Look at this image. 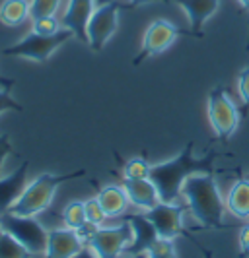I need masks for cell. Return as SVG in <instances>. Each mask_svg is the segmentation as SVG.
I'll use <instances>...</instances> for the list:
<instances>
[{
	"label": "cell",
	"mask_w": 249,
	"mask_h": 258,
	"mask_svg": "<svg viewBox=\"0 0 249 258\" xmlns=\"http://www.w3.org/2000/svg\"><path fill=\"white\" fill-rule=\"evenodd\" d=\"M86 246L76 229H53L47 239V250L43 258H72Z\"/></svg>",
	"instance_id": "obj_13"
},
{
	"label": "cell",
	"mask_w": 249,
	"mask_h": 258,
	"mask_svg": "<svg viewBox=\"0 0 249 258\" xmlns=\"http://www.w3.org/2000/svg\"><path fill=\"white\" fill-rule=\"evenodd\" d=\"M63 29L61 22L55 18V16H49V18H39V20H33V31L39 33V35H55Z\"/></svg>",
	"instance_id": "obj_24"
},
{
	"label": "cell",
	"mask_w": 249,
	"mask_h": 258,
	"mask_svg": "<svg viewBox=\"0 0 249 258\" xmlns=\"http://www.w3.org/2000/svg\"><path fill=\"white\" fill-rule=\"evenodd\" d=\"M132 243V227L129 221L123 220L115 227H97L86 239V246H90L99 258H119L127 252Z\"/></svg>",
	"instance_id": "obj_6"
},
{
	"label": "cell",
	"mask_w": 249,
	"mask_h": 258,
	"mask_svg": "<svg viewBox=\"0 0 249 258\" xmlns=\"http://www.w3.org/2000/svg\"><path fill=\"white\" fill-rule=\"evenodd\" d=\"M193 150L195 142H189L175 157L152 165L150 181L156 184L160 202H177L181 196V188L189 177L201 173H214V159L218 157V154L195 157Z\"/></svg>",
	"instance_id": "obj_1"
},
{
	"label": "cell",
	"mask_w": 249,
	"mask_h": 258,
	"mask_svg": "<svg viewBox=\"0 0 249 258\" xmlns=\"http://www.w3.org/2000/svg\"><path fill=\"white\" fill-rule=\"evenodd\" d=\"M107 2H113V0H95V4H97V6H102V4H107Z\"/></svg>",
	"instance_id": "obj_36"
},
{
	"label": "cell",
	"mask_w": 249,
	"mask_h": 258,
	"mask_svg": "<svg viewBox=\"0 0 249 258\" xmlns=\"http://www.w3.org/2000/svg\"><path fill=\"white\" fill-rule=\"evenodd\" d=\"M183 33L189 35V31H181L179 27L173 26L168 20H156V22H152L148 26V29H146L144 39H142V47H140L138 54L134 56L132 64L138 66L140 62H144L146 58H150L154 54H160V52H164L166 49H170L171 43H175V39L179 37V35H183Z\"/></svg>",
	"instance_id": "obj_9"
},
{
	"label": "cell",
	"mask_w": 249,
	"mask_h": 258,
	"mask_svg": "<svg viewBox=\"0 0 249 258\" xmlns=\"http://www.w3.org/2000/svg\"><path fill=\"white\" fill-rule=\"evenodd\" d=\"M247 179H249V175H247Z\"/></svg>",
	"instance_id": "obj_38"
},
{
	"label": "cell",
	"mask_w": 249,
	"mask_h": 258,
	"mask_svg": "<svg viewBox=\"0 0 249 258\" xmlns=\"http://www.w3.org/2000/svg\"><path fill=\"white\" fill-rule=\"evenodd\" d=\"M0 258H31V254L12 235L2 231L0 233Z\"/></svg>",
	"instance_id": "obj_21"
},
{
	"label": "cell",
	"mask_w": 249,
	"mask_h": 258,
	"mask_svg": "<svg viewBox=\"0 0 249 258\" xmlns=\"http://www.w3.org/2000/svg\"><path fill=\"white\" fill-rule=\"evenodd\" d=\"M148 258H177L170 239H158L156 245L148 250Z\"/></svg>",
	"instance_id": "obj_26"
},
{
	"label": "cell",
	"mask_w": 249,
	"mask_h": 258,
	"mask_svg": "<svg viewBox=\"0 0 249 258\" xmlns=\"http://www.w3.org/2000/svg\"><path fill=\"white\" fill-rule=\"evenodd\" d=\"M226 210L236 218L249 220V179H239L232 184L226 196Z\"/></svg>",
	"instance_id": "obj_18"
},
{
	"label": "cell",
	"mask_w": 249,
	"mask_h": 258,
	"mask_svg": "<svg viewBox=\"0 0 249 258\" xmlns=\"http://www.w3.org/2000/svg\"><path fill=\"white\" fill-rule=\"evenodd\" d=\"M152 2H168V0H131V6H138V4H152Z\"/></svg>",
	"instance_id": "obj_33"
},
{
	"label": "cell",
	"mask_w": 249,
	"mask_h": 258,
	"mask_svg": "<svg viewBox=\"0 0 249 258\" xmlns=\"http://www.w3.org/2000/svg\"><path fill=\"white\" fill-rule=\"evenodd\" d=\"M63 221H65V227L76 229V231L82 225H86L88 220H86V206H84V202L74 200V202L66 204L65 210H63Z\"/></svg>",
	"instance_id": "obj_20"
},
{
	"label": "cell",
	"mask_w": 249,
	"mask_h": 258,
	"mask_svg": "<svg viewBox=\"0 0 249 258\" xmlns=\"http://www.w3.org/2000/svg\"><path fill=\"white\" fill-rule=\"evenodd\" d=\"M123 188L129 196V202L140 210H150L160 202L156 184L150 179H123Z\"/></svg>",
	"instance_id": "obj_16"
},
{
	"label": "cell",
	"mask_w": 249,
	"mask_h": 258,
	"mask_svg": "<svg viewBox=\"0 0 249 258\" xmlns=\"http://www.w3.org/2000/svg\"><path fill=\"white\" fill-rule=\"evenodd\" d=\"M84 206H86V220H88V223H93V225H102L104 223L107 216H105L102 204L97 202V198L86 200Z\"/></svg>",
	"instance_id": "obj_25"
},
{
	"label": "cell",
	"mask_w": 249,
	"mask_h": 258,
	"mask_svg": "<svg viewBox=\"0 0 249 258\" xmlns=\"http://www.w3.org/2000/svg\"><path fill=\"white\" fill-rule=\"evenodd\" d=\"M181 196L187 200V208L203 227L222 229L226 202L218 190L212 173L193 175L185 181Z\"/></svg>",
	"instance_id": "obj_2"
},
{
	"label": "cell",
	"mask_w": 249,
	"mask_h": 258,
	"mask_svg": "<svg viewBox=\"0 0 249 258\" xmlns=\"http://www.w3.org/2000/svg\"><path fill=\"white\" fill-rule=\"evenodd\" d=\"M123 8H129V6L113 0V2L102 4L93 10L92 18L88 22V47L93 52L104 51L107 41L115 35L119 26V10H123Z\"/></svg>",
	"instance_id": "obj_8"
},
{
	"label": "cell",
	"mask_w": 249,
	"mask_h": 258,
	"mask_svg": "<svg viewBox=\"0 0 249 258\" xmlns=\"http://www.w3.org/2000/svg\"><path fill=\"white\" fill-rule=\"evenodd\" d=\"M119 258H148V252H142V254H125V256Z\"/></svg>",
	"instance_id": "obj_35"
},
{
	"label": "cell",
	"mask_w": 249,
	"mask_h": 258,
	"mask_svg": "<svg viewBox=\"0 0 249 258\" xmlns=\"http://www.w3.org/2000/svg\"><path fill=\"white\" fill-rule=\"evenodd\" d=\"M187 210V204H177V202H158L154 208L146 210L144 214L148 220L154 223L158 229L160 239H170L185 235L183 231V212Z\"/></svg>",
	"instance_id": "obj_10"
},
{
	"label": "cell",
	"mask_w": 249,
	"mask_h": 258,
	"mask_svg": "<svg viewBox=\"0 0 249 258\" xmlns=\"http://www.w3.org/2000/svg\"><path fill=\"white\" fill-rule=\"evenodd\" d=\"M150 169L152 165L144 157H132L123 165V175L125 179H150Z\"/></svg>",
	"instance_id": "obj_22"
},
{
	"label": "cell",
	"mask_w": 249,
	"mask_h": 258,
	"mask_svg": "<svg viewBox=\"0 0 249 258\" xmlns=\"http://www.w3.org/2000/svg\"><path fill=\"white\" fill-rule=\"evenodd\" d=\"M0 229L12 235L18 243H22L31 256L45 254L49 231L41 225L39 220H35V216H18L6 212L0 216Z\"/></svg>",
	"instance_id": "obj_4"
},
{
	"label": "cell",
	"mask_w": 249,
	"mask_h": 258,
	"mask_svg": "<svg viewBox=\"0 0 249 258\" xmlns=\"http://www.w3.org/2000/svg\"><path fill=\"white\" fill-rule=\"evenodd\" d=\"M12 154V142L8 134H0V175H2V163L8 155Z\"/></svg>",
	"instance_id": "obj_29"
},
{
	"label": "cell",
	"mask_w": 249,
	"mask_h": 258,
	"mask_svg": "<svg viewBox=\"0 0 249 258\" xmlns=\"http://www.w3.org/2000/svg\"><path fill=\"white\" fill-rule=\"evenodd\" d=\"M27 171H29V161L26 159L8 177H0V216L10 212L18 202V198L22 196L24 188L27 186Z\"/></svg>",
	"instance_id": "obj_14"
},
{
	"label": "cell",
	"mask_w": 249,
	"mask_h": 258,
	"mask_svg": "<svg viewBox=\"0 0 249 258\" xmlns=\"http://www.w3.org/2000/svg\"><path fill=\"white\" fill-rule=\"evenodd\" d=\"M6 111L24 113V107L10 95V90H0V113H6Z\"/></svg>",
	"instance_id": "obj_28"
},
{
	"label": "cell",
	"mask_w": 249,
	"mask_h": 258,
	"mask_svg": "<svg viewBox=\"0 0 249 258\" xmlns=\"http://www.w3.org/2000/svg\"><path fill=\"white\" fill-rule=\"evenodd\" d=\"M245 10H249V0H237ZM245 51H249V33H247V45H245Z\"/></svg>",
	"instance_id": "obj_34"
},
{
	"label": "cell",
	"mask_w": 249,
	"mask_h": 258,
	"mask_svg": "<svg viewBox=\"0 0 249 258\" xmlns=\"http://www.w3.org/2000/svg\"><path fill=\"white\" fill-rule=\"evenodd\" d=\"M119 218L129 221L132 227V243L129 245L125 254H142V252H148L152 246L156 245L160 235H158V229L154 227V223L148 220L146 214H123Z\"/></svg>",
	"instance_id": "obj_11"
},
{
	"label": "cell",
	"mask_w": 249,
	"mask_h": 258,
	"mask_svg": "<svg viewBox=\"0 0 249 258\" xmlns=\"http://www.w3.org/2000/svg\"><path fill=\"white\" fill-rule=\"evenodd\" d=\"M29 18V2L27 0H4L0 4V22L4 26H20Z\"/></svg>",
	"instance_id": "obj_19"
},
{
	"label": "cell",
	"mask_w": 249,
	"mask_h": 258,
	"mask_svg": "<svg viewBox=\"0 0 249 258\" xmlns=\"http://www.w3.org/2000/svg\"><path fill=\"white\" fill-rule=\"evenodd\" d=\"M95 198L102 204L107 218H119V216H123L127 212L129 204H131L129 202V196L125 192V188L123 186H113V184L102 188Z\"/></svg>",
	"instance_id": "obj_17"
},
{
	"label": "cell",
	"mask_w": 249,
	"mask_h": 258,
	"mask_svg": "<svg viewBox=\"0 0 249 258\" xmlns=\"http://www.w3.org/2000/svg\"><path fill=\"white\" fill-rule=\"evenodd\" d=\"M68 39H74L72 31L68 29H61L55 35H39L35 31H31L27 37L20 39L18 43H14L10 47L2 49V54L6 56H16V58H29L33 62L45 64L49 60L53 52L57 51L63 43H66Z\"/></svg>",
	"instance_id": "obj_5"
},
{
	"label": "cell",
	"mask_w": 249,
	"mask_h": 258,
	"mask_svg": "<svg viewBox=\"0 0 249 258\" xmlns=\"http://www.w3.org/2000/svg\"><path fill=\"white\" fill-rule=\"evenodd\" d=\"M86 175V169H78L66 175H55V173H43L33 182H29L22 196L18 198V202L12 206V214L18 216H39L41 212H45L53 200L55 190L63 184V182L74 181Z\"/></svg>",
	"instance_id": "obj_3"
},
{
	"label": "cell",
	"mask_w": 249,
	"mask_h": 258,
	"mask_svg": "<svg viewBox=\"0 0 249 258\" xmlns=\"http://www.w3.org/2000/svg\"><path fill=\"white\" fill-rule=\"evenodd\" d=\"M239 248H241V256L249 258V223L241 227V233H239Z\"/></svg>",
	"instance_id": "obj_30"
},
{
	"label": "cell",
	"mask_w": 249,
	"mask_h": 258,
	"mask_svg": "<svg viewBox=\"0 0 249 258\" xmlns=\"http://www.w3.org/2000/svg\"><path fill=\"white\" fill-rule=\"evenodd\" d=\"M16 84L14 78H6L0 74V90H12V86Z\"/></svg>",
	"instance_id": "obj_32"
},
{
	"label": "cell",
	"mask_w": 249,
	"mask_h": 258,
	"mask_svg": "<svg viewBox=\"0 0 249 258\" xmlns=\"http://www.w3.org/2000/svg\"><path fill=\"white\" fill-rule=\"evenodd\" d=\"M0 233H2V229H0Z\"/></svg>",
	"instance_id": "obj_37"
},
{
	"label": "cell",
	"mask_w": 249,
	"mask_h": 258,
	"mask_svg": "<svg viewBox=\"0 0 249 258\" xmlns=\"http://www.w3.org/2000/svg\"><path fill=\"white\" fill-rule=\"evenodd\" d=\"M209 120L220 140H230L239 124V113L222 86H216L209 95Z\"/></svg>",
	"instance_id": "obj_7"
},
{
	"label": "cell",
	"mask_w": 249,
	"mask_h": 258,
	"mask_svg": "<svg viewBox=\"0 0 249 258\" xmlns=\"http://www.w3.org/2000/svg\"><path fill=\"white\" fill-rule=\"evenodd\" d=\"M189 18V35L191 37H203V27L212 14L218 10L220 0H177Z\"/></svg>",
	"instance_id": "obj_15"
},
{
	"label": "cell",
	"mask_w": 249,
	"mask_h": 258,
	"mask_svg": "<svg viewBox=\"0 0 249 258\" xmlns=\"http://www.w3.org/2000/svg\"><path fill=\"white\" fill-rule=\"evenodd\" d=\"M72 258H99V256L93 252L90 246H84V248H82L80 252H76V254H74Z\"/></svg>",
	"instance_id": "obj_31"
},
{
	"label": "cell",
	"mask_w": 249,
	"mask_h": 258,
	"mask_svg": "<svg viewBox=\"0 0 249 258\" xmlns=\"http://www.w3.org/2000/svg\"><path fill=\"white\" fill-rule=\"evenodd\" d=\"M63 0H31L29 2V18L39 20V18H49L55 16Z\"/></svg>",
	"instance_id": "obj_23"
},
{
	"label": "cell",
	"mask_w": 249,
	"mask_h": 258,
	"mask_svg": "<svg viewBox=\"0 0 249 258\" xmlns=\"http://www.w3.org/2000/svg\"><path fill=\"white\" fill-rule=\"evenodd\" d=\"M95 10V0H70L61 20L63 29L72 31L74 39L88 45V22Z\"/></svg>",
	"instance_id": "obj_12"
},
{
	"label": "cell",
	"mask_w": 249,
	"mask_h": 258,
	"mask_svg": "<svg viewBox=\"0 0 249 258\" xmlns=\"http://www.w3.org/2000/svg\"><path fill=\"white\" fill-rule=\"evenodd\" d=\"M237 88H239V97H241L243 107H245V111H243V115H245V113L249 111V64L241 70L239 82H237Z\"/></svg>",
	"instance_id": "obj_27"
}]
</instances>
